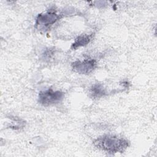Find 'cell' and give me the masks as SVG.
<instances>
[{
	"label": "cell",
	"mask_w": 157,
	"mask_h": 157,
	"mask_svg": "<svg viewBox=\"0 0 157 157\" xmlns=\"http://www.w3.org/2000/svg\"><path fill=\"white\" fill-rule=\"evenodd\" d=\"M94 146L109 153H123L129 145L124 138L112 135H105L98 137L93 141Z\"/></svg>",
	"instance_id": "cell-1"
},
{
	"label": "cell",
	"mask_w": 157,
	"mask_h": 157,
	"mask_svg": "<svg viewBox=\"0 0 157 157\" xmlns=\"http://www.w3.org/2000/svg\"><path fill=\"white\" fill-rule=\"evenodd\" d=\"M64 96L63 92L53 91L49 88L40 91L38 95V102L44 106L55 104L61 102Z\"/></svg>",
	"instance_id": "cell-2"
},
{
	"label": "cell",
	"mask_w": 157,
	"mask_h": 157,
	"mask_svg": "<svg viewBox=\"0 0 157 157\" xmlns=\"http://www.w3.org/2000/svg\"><path fill=\"white\" fill-rule=\"evenodd\" d=\"M59 18V15L54 11H48L44 13H40L36 18V26L42 29L47 28L54 24Z\"/></svg>",
	"instance_id": "cell-3"
},
{
	"label": "cell",
	"mask_w": 157,
	"mask_h": 157,
	"mask_svg": "<svg viewBox=\"0 0 157 157\" xmlns=\"http://www.w3.org/2000/svg\"><path fill=\"white\" fill-rule=\"evenodd\" d=\"M94 59H86L83 61H76L72 63L73 71L80 74H88L92 72L96 67Z\"/></svg>",
	"instance_id": "cell-4"
},
{
	"label": "cell",
	"mask_w": 157,
	"mask_h": 157,
	"mask_svg": "<svg viewBox=\"0 0 157 157\" xmlns=\"http://www.w3.org/2000/svg\"><path fill=\"white\" fill-rule=\"evenodd\" d=\"M93 33L91 34H82L78 36L74 42L71 45V48L73 50H75L77 48H79L82 46H85L87 45L92 39L93 37Z\"/></svg>",
	"instance_id": "cell-5"
},
{
	"label": "cell",
	"mask_w": 157,
	"mask_h": 157,
	"mask_svg": "<svg viewBox=\"0 0 157 157\" xmlns=\"http://www.w3.org/2000/svg\"><path fill=\"white\" fill-rule=\"evenodd\" d=\"M90 91L91 94L94 98H100L104 96L105 93L104 88L101 85L99 84H96L93 85L91 87Z\"/></svg>",
	"instance_id": "cell-6"
}]
</instances>
